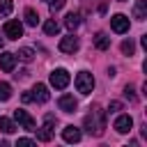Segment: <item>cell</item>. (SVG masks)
<instances>
[{"label":"cell","instance_id":"obj_1","mask_svg":"<svg viewBox=\"0 0 147 147\" xmlns=\"http://www.w3.org/2000/svg\"><path fill=\"white\" fill-rule=\"evenodd\" d=\"M85 129H87L92 136H101L103 129H106V113L99 110V108H94V110L85 117Z\"/></svg>","mask_w":147,"mask_h":147},{"label":"cell","instance_id":"obj_9","mask_svg":"<svg viewBox=\"0 0 147 147\" xmlns=\"http://www.w3.org/2000/svg\"><path fill=\"white\" fill-rule=\"evenodd\" d=\"M48 99H51V94H48V87H46V85H41V83H37V85L32 87V101L46 103Z\"/></svg>","mask_w":147,"mask_h":147},{"label":"cell","instance_id":"obj_19","mask_svg":"<svg viewBox=\"0 0 147 147\" xmlns=\"http://www.w3.org/2000/svg\"><path fill=\"white\" fill-rule=\"evenodd\" d=\"M0 131H2V133H14L16 126H14V122H11L9 117H0Z\"/></svg>","mask_w":147,"mask_h":147},{"label":"cell","instance_id":"obj_7","mask_svg":"<svg viewBox=\"0 0 147 147\" xmlns=\"http://www.w3.org/2000/svg\"><path fill=\"white\" fill-rule=\"evenodd\" d=\"M115 131L117 133H129L131 131V126H133V119H131V115H119L117 119H115Z\"/></svg>","mask_w":147,"mask_h":147},{"label":"cell","instance_id":"obj_4","mask_svg":"<svg viewBox=\"0 0 147 147\" xmlns=\"http://www.w3.org/2000/svg\"><path fill=\"white\" fill-rule=\"evenodd\" d=\"M69 71L67 69H55L53 74H51V85L55 87V90H64L67 85H69Z\"/></svg>","mask_w":147,"mask_h":147},{"label":"cell","instance_id":"obj_20","mask_svg":"<svg viewBox=\"0 0 147 147\" xmlns=\"http://www.w3.org/2000/svg\"><path fill=\"white\" fill-rule=\"evenodd\" d=\"M44 32H46V34H57V32H60V25H57L53 18H48V21L44 23Z\"/></svg>","mask_w":147,"mask_h":147},{"label":"cell","instance_id":"obj_28","mask_svg":"<svg viewBox=\"0 0 147 147\" xmlns=\"http://www.w3.org/2000/svg\"><path fill=\"white\" fill-rule=\"evenodd\" d=\"M30 101H32V94L25 92V94H23V103H30Z\"/></svg>","mask_w":147,"mask_h":147},{"label":"cell","instance_id":"obj_22","mask_svg":"<svg viewBox=\"0 0 147 147\" xmlns=\"http://www.w3.org/2000/svg\"><path fill=\"white\" fill-rule=\"evenodd\" d=\"M11 96V85L9 83H0V101H7Z\"/></svg>","mask_w":147,"mask_h":147},{"label":"cell","instance_id":"obj_10","mask_svg":"<svg viewBox=\"0 0 147 147\" xmlns=\"http://www.w3.org/2000/svg\"><path fill=\"white\" fill-rule=\"evenodd\" d=\"M57 106H60V110H64V113H74V110L78 108V101H76L71 94H62L60 101H57Z\"/></svg>","mask_w":147,"mask_h":147},{"label":"cell","instance_id":"obj_21","mask_svg":"<svg viewBox=\"0 0 147 147\" xmlns=\"http://www.w3.org/2000/svg\"><path fill=\"white\" fill-rule=\"evenodd\" d=\"M16 55H18V60H23V62H32V60H34V51H32V48H21Z\"/></svg>","mask_w":147,"mask_h":147},{"label":"cell","instance_id":"obj_11","mask_svg":"<svg viewBox=\"0 0 147 147\" xmlns=\"http://www.w3.org/2000/svg\"><path fill=\"white\" fill-rule=\"evenodd\" d=\"M0 67H2V71H14V67H16V53H2L0 55Z\"/></svg>","mask_w":147,"mask_h":147},{"label":"cell","instance_id":"obj_23","mask_svg":"<svg viewBox=\"0 0 147 147\" xmlns=\"http://www.w3.org/2000/svg\"><path fill=\"white\" fill-rule=\"evenodd\" d=\"M46 2H48V9L55 14V11H60V9L64 7V2H67V0H46Z\"/></svg>","mask_w":147,"mask_h":147},{"label":"cell","instance_id":"obj_24","mask_svg":"<svg viewBox=\"0 0 147 147\" xmlns=\"http://www.w3.org/2000/svg\"><path fill=\"white\" fill-rule=\"evenodd\" d=\"M133 51H136V46H133V41H131V39L122 41V53H124V55H133Z\"/></svg>","mask_w":147,"mask_h":147},{"label":"cell","instance_id":"obj_15","mask_svg":"<svg viewBox=\"0 0 147 147\" xmlns=\"http://www.w3.org/2000/svg\"><path fill=\"white\" fill-rule=\"evenodd\" d=\"M64 25H67L69 30H76V28L80 25V16H78L76 11H69V14H67V18H64Z\"/></svg>","mask_w":147,"mask_h":147},{"label":"cell","instance_id":"obj_8","mask_svg":"<svg viewBox=\"0 0 147 147\" xmlns=\"http://www.w3.org/2000/svg\"><path fill=\"white\" fill-rule=\"evenodd\" d=\"M60 51H62V53H76V51H78V39H76L74 34L62 37V39H60Z\"/></svg>","mask_w":147,"mask_h":147},{"label":"cell","instance_id":"obj_18","mask_svg":"<svg viewBox=\"0 0 147 147\" xmlns=\"http://www.w3.org/2000/svg\"><path fill=\"white\" fill-rule=\"evenodd\" d=\"M37 138H39V140H41V142H48V140H51V138H53V129H51V126H46V124H44V126H41V129H39V131H37Z\"/></svg>","mask_w":147,"mask_h":147},{"label":"cell","instance_id":"obj_6","mask_svg":"<svg viewBox=\"0 0 147 147\" xmlns=\"http://www.w3.org/2000/svg\"><path fill=\"white\" fill-rule=\"evenodd\" d=\"M23 34V25L18 21H7L5 23V37L7 39H18Z\"/></svg>","mask_w":147,"mask_h":147},{"label":"cell","instance_id":"obj_30","mask_svg":"<svg viewBox=\"0 0 147 147\" xmlns=\"http://www.w3.org/2000/svg\"><path fill=\"white\" fill-rule=\"evenodd\" d=\"M119 2H126V0H119Z\"/></svg>","mask_w":147,"mask_h":147},{"label":"cell","instance_id":"obj_14","mask_svg":"<svg viewBox=\"0 0 147 147\" xmlns=\"http://www.w3.org/2000/svg\"><path fill=\"white\" fill-rule=\"evenodd\" d=\"M94 46H96L99 51H106V48H110V37H108V34H103V32H99V34L94 37Z\"/></svg>","mask_w":147,"mask_h":147},{"label":"cell","instance_id":"obj_13","mask_svg":"<svg viewBox=\"0 0 147 147\" xmlns=\"http://www.w3.org/2000/svg\"><path fill=\"white\" fill-rule=\"evenodd\" d=\"M133 16H136L138 21H145V18H147V7H145V0H138V2L133 5Z\"/></svg>","mask_w":147,"mask_h":147},{"label":"cell","instance_id":"obj_25","mask_svg":"<svg viewBox=\"0 0 147 147\" xmlns=\"http://www.w3.org/2000/svg\"><path fill=\"white\" fill-rule=\"evenodd\" d=\"M124 96H126L129 101H136V94H133V87H131V85L124 87Z\"/></svg>","mask_w":147,"mask_h":147},{"label":"cell","instance_id":"obj_17","mask_svg":"<svg viewBox=\"0 0 147 147\" xmlns=\"http://www.w3.org/2000/svg\"><path fill=\"white\" fill-rule=\"evenodd\" d=\"M25 23H28V25H32V28L39 23V14H37L32 7H28V9H25Z\"/></svg>","mask_w":147,"mask_h":147},{"label":"cell","instance_id":"obj_29","mask_svg":"<svg viewBox=\"0 0 147 147\" xmlns=\"http://www.w3.org/2000/svg\"><path fill=\"white\" fill-rule=\"evenodd\" d=\"M2 46H5V39H2V37H0V48H2Z\"/></svg>","mask_w":147,"mask_h":147},{"label":"cell","instance_id":"obj_26","mask_svg":"<svg viewBox=\"0 0 147 147\" xmlns=\"http://www.w3.org/2000/svg\"><path fill=\"white\" fill-rule=\"evenodd\" d=\"M18 147H32L34 145V140H30V138H18V142H16Z\"/></svg>","mask_w":147,"mask_h":147},{"label":"cell","instance_id":"obj_5","mask_svg":"<svg viewBox=\"0 0 147 147\" xmlns=\"http://www.w3.org/2000/svg\"><path fill=\"white\" fill-rule=\"evenodd\" d=\"M110 28H113L117 34H124V32H129V18H126L124 14H115V16L110 18Z\"/></svg>","mask_w":147,"mask_h":147},{"label":"cell","instance_id":"obj_3","mask_svg":"<svg viewBox=\"0 0 147 147\" xmlns=\"http://www.w3.org/2000/svg\"><path fill=\"white\" fill-rule=\"evenodd\" d=\"M14 117L18 119V124H21L25 131H37V122H34V117H32V115H28V110L16 108V110H14Z\"/></svg>","mask_w":147,"mask_h":147},{"label":"cell","instance_id":"obj_27","mask_svg":"<svg viewBox=\"0 0 147 147\" xmlns=\"http://www.w3.org/2000/svg\"><path fill=\"white\" fill-rule=\"evenodd\" d=\"M119 108H122L119 101H110V113H115V110H119Z\"/></svg>","mask_w":147,"mask_h":147},{"label":"cell","instance_id":"obj_12","mask_svg":"<svg viewBox=\"0 0 147 147\" xmlns=\"http://www.w3.org/2000/svg\"><path fill=\"white\" fill-rule=\"evenodd\" d=\"M62 138H64L67 142H78V140H80V129L74 126V124H69V126L62 129Z\"/></svg>","mask_w":147,"mask_h":147},{"label":"cell","instance_id":"obj_2","mask_svg":"<svg viewBox=\"0 0 147 147\" xmlns=\"http://www.w3.org/2000/svg\"><path fill=\"white\" fill-rule=\"evenodd\" d=\"M76 87H78L80 94H90V92L94 90V76H92L90 71H80V74L76 76Z\"/></svg>","mask_w":147,"mask_h":147},{"label":"cell","instance_id":"obj_16","mask_svg":"<svg viewBox=\"0 0 147 147\" xmlns=\"http://www.w3.org/2000/svg\"><path fill=\"white\" fill-rule=\"evenodd\" d=\"M14 9V0H0V18H7Z\"/></svg>","mask_w":147,"mask_h":147}]
</instances>
